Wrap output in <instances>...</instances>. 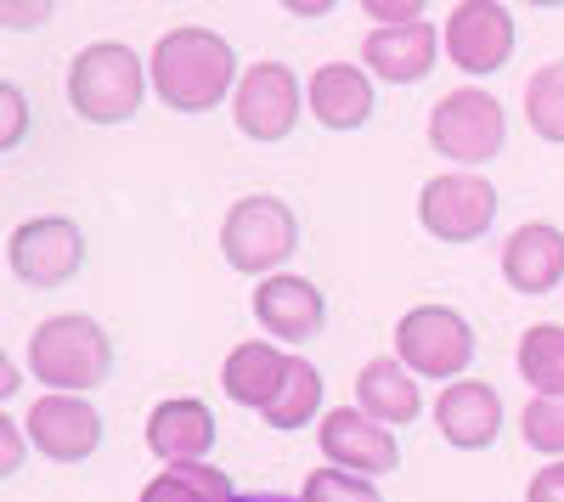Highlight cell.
I'll use <instances>...</instances> for the list:
<instances>
[{"label":"cell","mask_w":564,"mask_h":502,"mask_svg":"<svg viewBox=\"0 0 564 502\" xmlns=\"http://www.w3.org/2000/svg\"><path fill=\"white\" fill-rule=\"evenodd\" d=\"M148 74H153L159 102L175 108V113H209L226 97H238V79H243L238 52L226 45V34L198 29V23L159 34L153 57H148Z\"/></svg>","instance_id":"obj_1"},{"label":"cell","mask_w":564,"mask_h":502,"mask_svg":"<svg viewBox=\"0 0 564 502\" xmlns=\"http://www.w3.org/2000/svg\"><path fill=\"white\" fill-rule=\"evenodd\" d=\"M29 373L52 395H90L113 379V339L97 316H45L29 334Z\"/></svg>","instance_id":"obj_2"},{"label":"cell","mask_w":564,"mask_h":502,"mask_svg":"<svg viewBox=\"0 0 564 502\" xmlns=\"http://www.w3.org/2000/svg\"><path fill=\"white\" fill-rule=\"evenodd\" d=\"M148 63H141L124 40H90L68 63V108L85 124H124L148 102Z\"/></svg>","instance_id":"obj_3"},{"label":"cell","mask_w":564,"mask_h":502,"mask_svg":"<svg viewBox=\"0 0 564 502\" xmlns=\"http://www.w3.org/2000/svg\"><path fill=\"white\" fill-rule=\"evenodd\" d=\"M294 249H300V215L276 193H249V198L231 204L226 220H220L226 265L243 271V277H254V283L276 277V271L294 260Z\"/></svg>","instance_id":"obj_4"},{"label":"cell","mask_w":564,"mask_h":502,"mask_svg":"<svg viewBox=\"0 0 564 502\" xmlns=\"http://www.w3.org/2000/svg\"><path fill=\"white\" fill-rule=\"evenodd\" d=\"M430 148L463 170H480L508 148V113L486 85H457L430 108Z\"/></svg>","instance_id":"obj_5"},{"label":"cell","mask_w":564,"mask_h":502,"mask_svg":"<svg viewBox=\"0 0 564 502\" xmlns=\"http://www.w3.org/2000/svg\"><path fill=\"white\" fill-rule=\"evenodd\" d=\"M395 356L417 379L457 384L468 373V361H475V328L452 305H412L395 323Z\"/></svg>","instance_id":"obj_6"},{"label":"cell","mask_w":564,"mask_h":502,"mask_svg":"<svg viewBox=\"0 0 564 502\" xmlns=\"http://www.w3.org/2000/svg\"><path fill=\"white\" fill-rule=\"evenodd\" d=\"M417 220L423 232L441 238V243H480L497 220V187L480 175V170H446V175H430L417 193Z\"/></svg>","instance_id":"obj_7"},{"label":"cell","mask_w":564,"mask_h":502,"mask_svg":"<svg viewBox=\"0 0 564 502\" xmlns=\"http://www.w3.org/2000/svg\"><path fill=\"white\" fill-rule=\"evenodd\" d=\"M7 265L23 288H63L85 271V232L68 215H34L12 226L7 238Z\"/></svg>","instance_id":"obj_8"},{"label":"cell","mask_w":564,"mask_h":502,"mask_svg":"<svg viewBox=\"0 0 564 502\" xmlns=\"http://www.w3.org/2000/svg\"><path fill=\"white\" fill-rule=\"evenodd\" d=\"M300 108H305V85L289 63H249L243 79H238V97H231V119L249 142H289L294 124H300Z\"/></svg>","instance_id":"obj_9"},{"label":"cell","mask_w":564,"mask_h":502,"mask_svg":"<svg viewBox=\"0 0 564 502\" xmlns=\"http://www.w3.org/2000/svg\"><path fill=\"white\" fill-rule=\"evenodd\" d=\"M513 40H520V34H513V12L497 7V0H463V7H452V18H446V29H441L446 57H452L463 74H475V79L508 68Z\"/></svg>","instance_id":"obj_10"},{"label":"cell","mask_w":564,"mask_h":502,"mask_svg":"<svg viewBox=\"0 0 564 502\" xmlns=\"http://www.w3.org/2000/svg\"><path fill=\"white\" fill-rule=\"evenodd\" d=\"M322 451L334 469H350L361 480H384L401 469V440L395 429H384L379 418H367L361 406H334V413H322V429H316Z\"/></svg>","instance_id":"obj_11"},{"label":"cell","mask_w":564,"mask_h":502,"mask_svg":"<svg viewBox=\"0 0 564 502\" xmlns=\"http://www.w3.org/2000/svg\"><path fill=\"white\" fill-rule=\"evenodd\" d=\"M34 451H45L52 463H85L102 446V413L85 395H40L23 418Z\"/></svg>","instance_id":"obj_12"},{"label":"cell","mask_w":564,"mask_h":502,"mask_svg":"<svg viewBox=\"0 0 564 502\" xmlns=\"http://www.w3.org/2000/svg\"><path fill=\"white\" fill-rule=\"evenodd\" d=\"M254 323L282 339V345H311L327 328V299L311 277H294V271H276V277L254 283Z\"/></svg>","instance_id":"obj_13"},{"label":"cell","mask_w":564,"mask_h":502,"mask_svg":"<svg viewBox=\"0 0 564 502\" xmlns=\"http://www.w3.org/2000/svg\"><path fill=\"white\" fill-rule=\"evenodd\" d=\"M361 63H322L311 79H305V108L316 113V124L327 130H361L379 108V90Z\"/></svg>","instance_id":"obj_14"},{"label":"cell","mask_w":564,"mask_h":502,"mask_svg":"<svg viewBox=\"0 0 564 502\" xmlns=\"http://www.w3.org/2000/svg\"><path fill=\"white\" fill-rule=\"evenodd\" d=\"M502 283L525 299H542L564 283V232L547 220H525L502 243Z\"/></svg>","instance_id":"obj_15"},{"label":"cell","mask_w":564,"mask_h":502,"mask_svg":"<svg viewBox=\"0 0 564 502\" xmlns=\"http://www.w3.org/2000/svg\"><path fill=\"white\" fill-rule=\"evenodd\" d=\"M215 413L198 395H170L148 413V451L159 463H209Z\"/></svg>","instance_id":"obj_16"},{"label":"cell","mask_w":564,"mask_h":502,"mask_svg":"<svg viewBox=\"0 0 564 502\" xmlns=\"http://www.w3.org/2000/svg\"><path fill=\"white\" fill-rule=\"evenodd\" d=\"M435 424L446 435V446L457 451H486L502 435V395L480 379H457L435 395Z\"/></svg>","instance_id":"obj_17"},{"label":"cell","mask_w":564,"mask_h":502,"mask_svg":"<svg viewBox=\"0 0 564 502\" xmlns=\"http://www.w3.org/2000/svg\"><path fill=\"white\" fill-rule=\"evenodd\" d=\"M441 57V29L430 23H412V29H372L361 40V68L384 85H417L430 79Z\"/></svg>","instance_id":"obj_18"},{"label":"cell","mask_w":564,"mask_h":502,"mask_svg":"<svg viewBox=\"0 0 564 502\" xmlns=\"http://www.w3.org/2000/svg\"><path fill=\"white\" fill-rule=\"evenodd\" d=\"M356 406L367 418H379L384 429H401V424H417L423 413V390H417V373H406L401 356H372L367 368L356 373Z\"/></svg>","instance_id":"obj_19"},{"label":"cell","mask_w":564,"mask_h":502,"mask_svg":"<svg viewBox=\"0 0 564 502\" xmlns=\"http://www.w3.org/2000/svg\"><path fill=\"white\" fill-rule=\"evenodd\" d=\"M289 368H294L289 350H276L271 339H243V345H231L226 368H220V384L238 406L265 413V406L276 401V390H282V379H289Z\"/></svg>","instance_id":"obj_20"},{"label":"cell","mask_w":564,"mask_h":502,"mask_svg":"<svg viewBox=\"0 0 564 502\" xmlns=\"http://www.w3.org/2000/svg\"><path fill=\"white\" fill-rule=\"evenodd\" d=\"M141 502H231V480L215 463H164L141 485Z\"/></svg>","instance_id":"obj_21"},{"label":"cell","mask_w":564,"mask_h":502,"mask_svg":"<svg viewBox=\"0 0 564 502\" xmlns=\"http://www.w3.org/2000/svg\"><path fill=\"white\" fill-rule=\"evenodd\" d=\"M520 379L536 395H564V323H531L520 334Z\"/></svg>","instance_id":"obj_22"},{"label":"cell","mask_w":564,"mask_h":502,"mask_svg":"<svg viewBox=\"0 0 564 502\" xmlns=\"http://www.w3.org/2000/svg\"><path fill=\"white\" fill-rule=\"evenodd\" d=\"M316 406H322V373L311 368L305 356H294V368H289V379H282V390H276V401L265 406V424L271 429H305L311 418H316Z\"/></svg>","instance_id":"obj_23"},{"label":"cell","mask_w":564,"mask_h":502,"mask_svg":"<svg viewBox=\"0 0 564 502\" xmlns=\"http://www.w3.org/2000/svg\"><path fill=\"white\" fill-rule=\"evenodd\" d=\"M525 124L542 135V142L564 148V57L558 63H542L525 79Z\"/></svg>","instance_id":"obj_24"},{"label":"cell","mask_w":564,"mask_h":502,"mask_svg":"<svg viewBox=\"0 0 564 502\" xmlns=\"http://www.w3.org/2000/svg\"><path fill=\"white\" fill-rule=\"evenodd\" d=\"M520 435L542 458H564V395H531L520 413Z\"/></svg>","instance_id":"obj_25"},{"label":"cell","mask_w":564,"mask_h":502,"mask_svg":"<svg viewBox=\"0 0 564 502\" xmlns=\"http://www.w3.org/2000/svg\"><path fill=\"white\" fill-rule=\"evenodd\" d=\"M300 502H384V491L372 485V480H361V474H350V469H311L305 474V491H300Z\"/></svg>","instance_id":"obj_26"},{"label":"cell","mask_w":564,"mask_h":502,"mask_svg":"<svg viewBox=\"0 0 564 502\" xmlns=\"http://www.w3.org/2000/svg\"><path fill=\"white\" fill-rule=\"evenodd\" d=\"M23 135H29V102H23V90L7 79L0 85V153L23 148Z\"/></svg>","instance_id":"obj_27"},{"label":"cell","mask_w":564,"mask_h":502,"mask_svg":"<svg viewBox=\"0 0 564 502\" xmlns=\"http://www.w3.org/2000/svg\"><path fill=\"white\" fill-rule=\"evenodd\" d=\"M423 0H367V18H372V29H412V23H423Z\"/></svg>","instance_id":"obj_28"},{"label":"cell","mask_w":564,"mask_h":502,"mask_svg":"<svg viewBox=\"0 0 564 502\" xmlns=\"http://www.w3.org/2000/svg\"><path fill=\"white\" fill-rule=\"evenodd\" d=\"M23 446H29V429L12 413H0V474H7V480L23 469Z\"/></svg>","instance_id":"obj_29"},{"label":"cell","mask_w":564,"mask_h":502,"mask_svg":"<svg viewBox=\"0 0 564 502\" xmlns=\"http://www.w3.org/2000/svg\"><path fill=\"white\" fill-rule=\"evenodd\" d=\"M525 502H564V458H553L547 469H536V474H531Z\"/></svg>","instance_id":"obj_30"},{"label":"cell","mask_w":564,"mask_h":502,"mask_svg":"<svg viewBox=\"0 0 564 502\" xmlns=\"http://www.w3.org/2000/svg\"><path fill=\"white\" fill-rule=\"evenodd\" d=\"M52 18V7H18V0H0V23H45Z\"/></svg>","instance_id":"obj_31"},{"label":"cell","mask_w":564,"mask_h":502,"mask_svg":"<svg viewBox=\"0 0 564 502\" xmlns=\"http://www.w3.org/2000/svg\"><path fill=\"white\" fill-rule=\"evenodd\" d=\"M18 390H23V368H18V361H7V368H0V401L18 395Z\"/></svg>","instance_id":"obj_32"},{"label":"cell","mask_w":564,"mask_h":502,"mask_svg":"<svg viewBox=\"0 0 564 502\" xmlns=\"http://www.w3.org/2000/svg\"><path fill=\"white\" fill-rule=\"evenodd\" d=\"M294 18H327V12H334V0H316V7H289Z\"/></svg>","instance_id":"obj_33"},{"label":"cell","mask_w":564,"mask_h":502,"mask_svg":"<svg viewBox=\"0 0 564 502\" xmlns=\"http://www.w3.org/2000/svg\"><path fill=\"white\" fill-rule=\"evenodd\" d=\"M231 502H294V496H231Z\"/></svg>","instance_id":"obj_34"}]
</instances>
